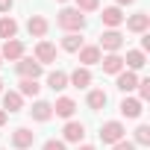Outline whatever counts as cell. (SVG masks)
Wrapping results in <instances>:
<instances>
[{
	"mask_svg": "<svg viewBox=\"0 0 150 150\" xmlns=\"http://www.w3.org/2000/svg\"><path fill=\"white\" fill-rule=\"evenodd\" d=\"M56 24H59L62 30H68V33H80V30L86 27V15H83L80 9H62L59 18H56Z\"/></svg>",
	"mask_w": 150,
	"mask_h": 150,
	"instance_id": "6da1fadb",
	"label": "cell"
},
{
	"mask_svg": "<svg viewBox=\"0 0 150 150\" xmlns=\"http://www.w3.org/2000/svg\"><path fill=\"white\" fill-rule=\"evenodd\" d=\"M124 135H127V129H124L121 121H109V124L100 127V141L103 144H118V141H124Z\"/></svg>",
	"mask_w": 150,
	"mask_h": 150,
	"instance_id": "7a4b0ae2",
	"label": "cell"
},
{
	"mask_svg": "<svg viewBox=\"0 0 150 150\" xmlns=\"http://www.w3.org/2000/svg\"><path fill=\"white\" fill-rule=\"evenodd\" d=\"M100 50H109V53H118L121 47H124V35L118 33V30H109V33H103L100 35V44H97Z\"/></svg>",
	"mask_w": 150,
	"mask_h": 150,
	"instance_id": "3957f363",
	"label": "cell"
},
{
	"mask_svg": "<svg viewBox=\"0 0 150 150\" xmlns=\"http://www.w3.org/2000/svg\"><path fill=\"white\" fill-rule=\"evenodd\" d=\"M18 74H21L24 80H38V77H41V65H38L35 59H30V56H27V59L21 56V62H18Z\"/></svg>",
	"mask_w": 150,
	"mask_h": 150,
	"instance_id": "277c9868",
	"label": "cell"
},
{
	"mask_svg": "<svg viewBox=\"0 0 150 150\" xmlns=\"http://www.w3.org/2000/svg\"><path fill=\"white\" fill-rule=\"evenodd\" d=\"M35 62H38V65L56 62V47H53L50 41H38V47H35Z\"/></svg>",
	"mask_w": 150,
	"mask_h": 150,
	"instance_id": "5b68a950",
	"label": "cell"
},
{
	"mask_svg": "<svg viewBox=\"0 0 150 150\" xmlns=\"http://www.w3.org/2000/svg\"><path fill=\"white\" fill-rule=\"evenodd\" d=\"M33 141H35V132H30L27 127H18V129L12 132V144H15L18 150H27Z\"/></svg>",
	"mask_w": 150,
	"mask_h": 150,
	"instance_id": "8992f818",
	"label": "cell"
},
{
	"mask_svg": "<svg viewBox=\"0 0 150 150\" xmlns=\"http://www.w3.org/2000/svg\"><path fill=\"white\" fill-rule=\"evenodd\" d=\"M24 56V44L18 38H9L3 41V50H0V59H21Z\"/></svg>",
	"mask_w": 150,
	"mask_h": 150,
	"instance_id": "52a82bcc",
	"label": "cell"
},
{
	"mask_svg": "<svg viewBox=\"0 0 150 150\" xmlns=\"http://www.w3.org/2000/svg\"><path fill=\"white\" fill-rule=\"evenodd\" d=\"M77 53H80V62H83V68H88V65H97V62H100V47H97V44L80 47Z\"/></svg>",
	"mask_w": 150,
	"mask_h": 150,
	"instance_id": "ba28073f",
	"label": "cell"
},
{
	"mask_svg": "<svg viewBox=\"0 0 150 150\" xmlns=\"http://www.w3.org/2000/svg\"><path fill=\"white\" fill-rule=\"evenodd\" d=\"M83 135H86V127H83L80 121H68V124H65V141L80 144V141H83Z\"/></svg>",
	"mask_w": 150,
	"mask_h": 150,
	"instance_id": "9c48e42d",
	"label": "cell"
},
{
	"mask_svg": "<svg viewBox=\"0 0 150 150\" xmlns=\"http://www.w3.org/2000/svg\"><path fill=\"white\" fill-rule=\"evenodd\" d=\"M68 83H71L74 88H88V86H91V74H88V68H77V71L68 77Z\"/></svg>",
	"mask_w": 150,
	"mask_h": 150,
	"instance_id": "30bf717a",
	"label": "cell"
},
{
	"mask_svg": "<svg viewBox=\"0 0 150 150\" xmlns=\"http://www.w3.org/2000/svg\"><path fill=\"white\" fill-rule=\"evenodd\" d=\"M100 65H103V71H106V74H121V71H124V59H121L118 53L100 56Z\"/></svg>",
	"mask_w": 150,
	"mask_h": 150,
	"instance_id": "8fae6325",
	"label": "cell"
},
{
	"mask_svg": "<svg viewBox=\"0 0 150 150\" xmlns=\"http://www.w3.org/2000/svg\"><path fill=\"white\" fill-rule=\"evenodd\" d=\"M147 27H150V15H144V12H138V15H132L127 21V30L129 33H147Z\"/></svg>",
	"mask_w": 150,
	"mask_h": 150,
	"instance_id": "7c38bea8",
	"label": "cell"
},
{
	"mask_svg": "<svg viewBox=\"0 0 150 150\" xmlns=\"http://www.w3.org/2000/svg\"><path fill=\"white\" fill-rule=\"evenodd\" d=\"M121 115H124V118H138V115H141V100L124 97V100H121Z\"/></svg>",
	"mask_w": 150,
	"mask_h": 150,
	"instance_id": "4fadbf2b",
	"label": "cell"
},
{
	"mask_svg": "<svg viewBox=\"0 0 150 150\" xmlns=\"http://www.w3.org/2000/svg\"><path fill=\"white\" fill-rule=\"evenodd\" d=\"M135 86H138V77H135L132 71H121V74H118V88H121L124 94H129Z\"/></svg>",
	"mask_w": 150,
	"mask_h": 150,
	"instance_id": "5bb4252c",
	"label": "cell"
},
{
	"mask_svg": "<svg viewBox=\"0 0 150 150\" xmlns=\"http://www.w3.org/2000/svg\"><path fill=\"white\" fill-rule=\"evenodd\" d=\"M53 112H56L59 118H71L74 112H77V103H74L71 97H59V100H56V106H53Z\"/></svg>",
	"mask_w": 150,
	"mask_h": 150,
	"instance_id": "9a60e30c",
	"label": "cell"
},
{
	"mask_svg": "<svg viewBox=\"0 0 150 150\" xmlns=\"http://www.w3.org/2000/svg\"><path fill=\"white\" fill-rule=\"evenodd\" d=\"M100 18H103V24H106V27H121V24H124V12H121L118 6L103 9V15H100Z\"/></svg>",
	"mask_w": 150,
	"mask_h": 150,
	"instance_id": "2e32d148",
	"label": "cell"
},
{
	"mask_svg": "<svg viewBox=\"0 0 150 150\" xmlns=\"http://www.w3.org/2000/svg\"><path fill=\"white\" fill-rule=\"evenodd\" d=\"M21 106H24V97L18 91H6L3 94V112H21Z\"/></svg>",
	"mask_w": 150,
	"mask_h": 150,
	"instance_id": "e0dca14e",
	"label": "cell"
},
{
	"mask_svg": "<svg viewBox=\"0 0 150 150\" xmlns=\"http://www.w3.org/2000/svg\"><path fill=\"white\" fill-rule=\"evenodd\" d=\"M15 33H18V21L15 18H0V38L3 41H9V38H15Z\"/></svg>",
	"mask_w": 150,
	"mask_h": 150,
	"instance_id": "ac0fdd59",
	"label": "cell"
},
{
	"mask_svg": "<svg viewBox=\"0 0 150 150\" xmlns=\"http://www.w3.org/2000/svg\"><path fill=\"white\" fill-rule=\"evenodd\" d=\"M27 30H30V35H35V38H41V35L47 33V21H44L41 15H33V18L27 21Z\"/></svg>",
	"mask_w": 150,
	"mask_h": 150,
	"instance_id": "d6986e66",
	"label": "cell"
},
{
	"mask_svg": "<svg viewBox=\"0 0 150 150\" xmlns=\"http://www.w3.org/2000/svg\"><path fill=\"white\" fill-rule=\"evenodd\" d=\"M30 112H33V118H35V121H50V118H53V106H50V103H44V100H38Z\"/></svg>",
	"mask_w": 150,
	"mask_h": 150,
	"instance_id": "ffe728a7",
	"label": "cell"
},
{
	"mask_svg": "<svg viewBox=\"0 0 150 150\" xmlns=\"http://www.w3.org/2000/svg\"><path fill=\"white\" fill-rule=\"evenodd\" d=\"M47 86H50L53 91H62V88H68V74H65V71H53L50 77H47Z\"/></svg>",
	"mask_w": 150,
	"mask_h": 150,
	"instance_id": "44dd1931",
	"label": "cell"
},
{
	"mask_svg": "<svg viewBox=\"0 0 150 150\" xmlns=\"http://www.w3.org/2000/svg\"><path fill=\"white\" fill-rule=\"evenodd\" d=\"M124 65L135 74L138 68H144V53H141V50H129V53H127V59H124Z\"/></svg>",
	"mask_w": 150,
	"mask_h": 150,
	"instance_id": "7402d4cb",
	"label": "cell"
},
{
	"mask_svg": "<svg viewBox=\"0 0 150 150\" xmlns=\"http://www.w3.org/2000/svg\"><path fill=\"white\" fill-rule=\"evenodd\" d=\"M83 47V38L77 35V33H68L65 38H62V50H68V53H77Z\"/></svg>",
	"mask_w": 150,
	"mask_h": 150,
	"instance_id": "603a6c76",
	"label": "cell"
},
{
	"mask_svg": "<svg viewBox=\"0 0 150 150\" xmlns=\"http://www.w3.org/2000/svg\"><path fill=\"white\" fill-rule=\"evenodd\" d=\"M38 88H41V86H38L35 80H21L18 94H21V97H35V94H38Z\"/></svg>",
	"mask_w": 150,
	"mask_h": 150,
	"instance_id": "cb8c5ba5",
	"label": "cell"
},
{
	"mask_svg": "<svg viewBox=\"0 0 150 150\" xmlns=\"http://www.w3.org/2000/svg\"><path fill=\"white\" fill-rule=\"evenodd\" d=\"M106 100H109V97H106V91H100V88H94V91L88 94V106H91L94 112H97V109H103V106H106Z\"/></svg>",
	"mask_w": 150,
	"mask_h": 150,
	"instance_id": "d4e9b609",
	"label": "cell"
},
{
	"mask_svg": "<svg viewBox=\"0 0 150 150\" xmlns=\"http://www.w3.org/2000/svg\"><path fill=\"white\" fill-rule=\"evenodd\" d=\"M135 144H150V127L141 124V127L135 129Z\"/></svg>",
	"mask_w": 150,
	"mask_h": 150,
	"instance_id": "484cf974",
	"label": "cell"
},
{
	"mask_svg": "<svg viewBox=\"0 0 150 150\" xmlns=\"http://www.w3.org/2000/svg\"><path fill=\"white\" fill-rule=\"evenodd\" d=\"M135 88H138V94H141V97H138L141 103H144V100H150V80H138V86H135Z\"/></svg>",
	"mask_w": 150,
	"mask_h": 150,
	"instance_id": "4316f807",
	"label": "cell"
},
{
	"mask_svg": "<svg viewBox=\"0 0 150 150\" xmlns=\"http://www.w3.org/2000/svg\"><path fill=\"white\" fill-rule=\"evenodd\" d=\"M100 6V0H77V9L80 12H94Z\"/></svg>",
	"mask_w": 150,
	"mask_h": 150,
	"instance_id": "83f0119b",
	"label": "cell"
},
{
	"mask_svg": "<svg viewBox=\"0 0 150 150\" xmlns=\"http://www.w3.org/2000/svg\"><path fill=\"white\" fill-rule=\"evenodd\" d=\"M41 150H65V141H56V138H50V141H44V147Z\"/></svg>",
	"mask_w": 150,
	"mask_h": 150,
	"instance_id": "f1b7e54d",
	"label": "cell"
},
{
	"mask_svg": "<svg viewBox=\"0 0 150 150\" xmlns=\"http://www.w3.org/2000/svg\"><path fill=\"white\" fill-rule=\"evenodd\" d=\"M112 150H135V144L132 141H118V144H112Z\"/></svg>",
	"mask_w": 150,
	"mask_h": 150,
	"instance_id": "f546056e",
	"label": "cell"
},
{
	"mask_svg": "<svg viewBox=\"0 0 150 150\" xmlns=\"http://www.w3.org/2000/svg\"><path fill=\"white\" fill-rule=\"evenodd\" d=\"M12 3H15V0H0V12H9Z\"/></svg>",
	"mask_w": 150,
	"mask_h": 150,
	"instance_id": "4dcf8cb0",
	"label": "cell"
},
{
	"mask_svg": "<svg viewBox=\"0 0 150 150\" xmlns=\"http://www.w3.org/2000/svg\"><path fill=\"white\" fill-rule=\"evenodd\" d=\"M115 3H118V9H121V6H129L132 0H115Z\"/></svg>",
	"mask_w": 150,
	"mask_h": 150,
	"instance_id": "1f68e13d",
	"label": "cell"
},
{
	"mask_svg": "<svg viewBox=\"0 0 150 150\" xmlns=\"http://www.w3.org/2000/svg\"><path fill=\"white\" fill-rule=\"evenodd\" d=\"M3 124H6V112H3V109H0V127H3Z\"/></svg>",
	"mask_w": 150,
	"mask_h": 150,
	"instance_id": "d6a6232c",
	"label": "cell"
},
{
	"mask_svg": "<svg viewBox=\"0 0 150 150\" xmlns=\"http://www.w3.org/2000/svg\"><path fill=\"white\" fill-rule=\"evenodd\" d=\"M77 150H94V147H91V144H83V147H77Z\"/></svg>",
	"mask_w": 150,
	"mask_h": 150,
	"instance_id": "836d02e7",
	"label": "cell"
},
{
	"mask_svg": "<svg viewBox=\"0 0 150 150\" xmlns=\"http://www.w3.org/2000/svg\"><path fill=\"white\" fill-rule=\"evenodd\" d=\"M0 91H3V83H0Z\"/></svg>",
	"mask_w": 150,
	"mask_h": 150,
	"instance_id": "e575fe53",
	"label": "cell"
},
{
	"mask_svg": "<svg viewBox=\"0 0 150 150\" xmlns=\"http://www.w3.org/2000/svg\"><path fill=\"white\" fill-rule=\"evenodd\" d=\"M59 3H65V0H59Z\"/></svg>",
	"mask_w": 150,
	"mask_h": 150,
	"instance_id": "d590c367",
	"label": "cell"
}]
</instances>
